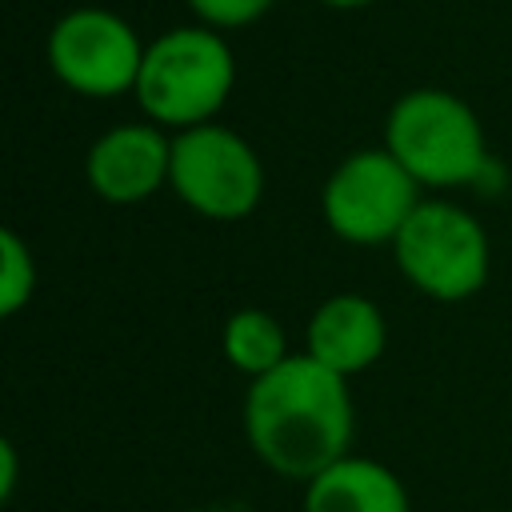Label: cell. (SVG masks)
<instances>
[{
  "instance_id": "1",
  "label": "cell",
  "mask_w": 512,
  "mask_h": 512,
  "mask_svg": "<svg viewBox=\"0 0 512 512\" xmlns=\"http://www.w3.org/2000/svg\"><path fill=\"white\" fill-rule=\"evenodd\" d=\"M244 436L264 468L284 480H312L352 448L348 380L292 352L268 376H256L244 396Z\"/></svg>"
},
{
  "instance_id": "2",
  "label": "cell",
  "mask_w": 512,
  "mask_h": 512,
  "mask_svg": "<svg viewBox=\"0 0 512 512\" xmlns=\"http://www.w3.org/2000/svg\"><path fill=\"white\" fill-rule=\"evenodd\" d=\"M236 88V56L220 28L180 24L148 40L136 104L160 128H196L212 124Z\"/></svg>"
},
{
  "instance_id": "3",
  "label": "cell",
  "mask_w": 512,
  "mask_h": 512,
  "mask_svg": "<svg viewBox=\"0 0 512 512\" xmlns=\"http://www.w3.org/2000/svg\"><path fill=\"white\" fill-rule=\"evenodd\" d=\"M384 148L420 188H460L488 172L484 124L448 88H412L384 116Z\"/></svg>"
},
{
  "instance_id": "4",
  "label": "cell",
  "mask_w": 512,
  "mask_h": 512,
  "mask_svg": "<svg viewBox=\"0 0 512 512\" xmlns=\"http://www.w3.org/2000/svg\"><path fill=\"white\" fill-rule=\"evenodd\" d=\"M400 276L428 300L460 304L488 284V232L480 220L448 200H420L392 240Z\"/></svg>"
},
{
  "instance_id": "5",
  "label": "cell",
  "mask_w": 512,
  "mask_h": 512,
  "mask_svg": "<svg viewBox=\"0 0 512 512\" xmlns=\"http://www.w3.org/2000/svg\"><path fill=\"white\" fill-rule=\"evenodd\" d=\"M168 188L204 220H244L264 196V164L256 148L224 124H196L172 136Z\"/></svg>"
},
{
  "instance_id": "6",
  "label": "cell",
  "mask_w": 512,
  "mask_h": 512,
  "mask_svg": "<svg viewBox=\"0 0 512 512\" xmlns=\"http://www.w3.org/2000/svg\"><path fill=\"white\" fill-rule=\"evenodd\" d=\"M420 204V184L412 172L380 144V148H356L348 152L324 180L320 212L324 224L360 248L392 244L408 216Z\"/></svg>"
},
{
  "instance_id": "7",
  "label": "cell",
  "mask_w": 512,
  "mask_h": 512,
  "mask_svg": "<svg viewBox=\"0 0 512 512\" xmlns=\"http://www.w3.org/2000/svg\"><path fill=\"white\" fill-rule=\"evenodd\" d=\"M144 40L140 32L112 8H68L48 28V68L52 76L88 100H112L124 92H136L140 64H144Z\"/></svg>"
},
{
  "instance_id": "8",
  "label": "cell",
  "mask_w": 512,
  "mask_h": 512,
  "mask_svg": "<svg viewBox=\"0 0 512 512\" xmlns=\"http://www.w3.org/2000/svg\"><path fill=\"white\" fill-rule=\"evenodd\" d=\"M172 136L152 120L112 124L100 132L84 156L88 188L108 204H140L168 184Z\"/></svg>"
},
{
  "instance_id": "9",
  "label": "cell",
  "mask_w": 512,
  "mask_h": 512,
  "mask_svg": "<svg viewBox=\"0 0 512 512\" xmlns=\"http://www.w3.org/2000/svg\"><path fill=\"white\" fill-rule=\"evenodd\" d=\"M384 344H388L384 312L356 292L328 296L308 316V328H304V352L344 380L372 368L384 356Z\"/></svg>"
},
{
  "instance_id": "10",
  "label": "cell",
  "mask_w": 512,
  "mask_h": 512,
  "mask_svg": "<svg viewBox=\"0 0 512 512\" xmlns=\"http://www.w3.org/2000/svg\"><path fill=\"white\" fill-rule=\"evenodd\" d=\"M304 512H412V504L388 464L348 452L304 484Z\"/></svg>"
},
{
  "instance_id": "11",
  "label": "cell",
  "mask_w": 512,
  "mask_h": 512,
  "mask_svg": "<svg viewBox=\"0 0 512 512\" xmlns=\"http://www.w3.org/2000/svg\"><path fill=\"white\" fill-rule=\"evenodd\" d=\"M224 360L244 372V376H268L272 368H280L292 352H288V336L280 328V320L264 308H240L224 320Z\"/></svg>"
},
{
  "instance_id": "12",
  "label": "cell",
  "mask_w": 512,
  "mask_h": 512,
  "mask_svg": "<svg viewBox=\"0 0 512 512\" xmlns=\"http://www.w3.org/2000/svg\"><path fill=\"white\" fill-rule=\"evenodd\" d=\"M36 292V260L20 232H0V316H16Z\"/></svg>"
},
{
  "instance_id": "13",
  "label": "cell",
  "mask_w": 512,
  "mask_h": 512,
  "mask_svg": "<svg viewBox=\"0 0 512 512\" xmlns=\"http://www.w3.org/2000/svg\"><path fill=\"white\" fill-rule=\"evenodd\" d=\"M188 12L208 24V28H220V32H232V28H248L256 24L276 0H184Z\"/></svg>"
},
{
  "instance_id": "14",
  "label": "cell",
  "mask_w": 512,
  "mask_h": 512,
  "mask_svg": "<svg viewBox=\"0 0 512 512\" xmlns=\"http://www.w3.org/2000/svg\"><path fill=\"white\" fill-rule=\"evenodd\" d=\"M16 492V444L4 440L0 444V500H12Z\"/></svg>"
},
{
  "instance_id": "15",
  "label": "cell",
  "mask_w": 512,
  "mask_h": 512,
  "mask_svg": "<svg viewBox=\"0 0 512 512\" xmlns=\"http://www.w3.org/2000/svg\"><path fill=\"white\" fill-rule=\"evenodd\" d=\"M316 4H324V8H368L376 0H316Z\"/></svg>"
}]
</instances>
